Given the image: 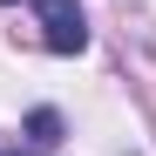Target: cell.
<instances>
[{"label": "cell", "mask_w": 156, "mask_h": 156, "mask_svg": "<svg viewBox=\"0 0 156 156\" xmlns=\"http://www.w3.org/2000/svg\"><path fill=\"white\" fill-rule=\"evenodd\" d=\"M41 41L55 48V55H82L88 48V20L75 0H41Z\"/></svg>", "instance_id": "6da1fadb"}, {"label": "cell", "mask_w": 156, "mask_h": 156, "mask_svg": "<svg viewBox=\"0 0 156 156\" xmlns=\"http://www.w3.org/2000/svg\"><path fill=\"white\" fill-rule=\"evenodd\" d=\"M27 129H34V143H61V115H55V109H34Z\"/></svg>", "instance_id": "7a4b0ae2"}, {"label": "cell", "mask_w": 156, "mask_h": 156, "mask_svg": "<svg viewBox=\"0 0 156 156\" xmlns=\"http://www.w3.org/2000/svg\"><path fill=\"white\" fill-rule=\"evenodd\" d=\"M0 7H7V0H0Z\"/></svg>", "instance_id": "3957f363"}]
</instances>
